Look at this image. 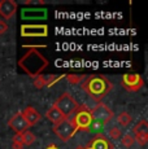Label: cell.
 <instances>
[{"label": "cell", "mask_w": 148, "mask_h": 149, "mask_svg": "<svg viewBox=\"0 0 148 149\" xmlns=\"http://www.w3.org/2000/svg\"><path fill=\"white\" fill-rule=\"evenodd\" d=\"M108 136H109V139H112V140L121 139V136H122L121 128H119V127H112L109 130V132H108Z\"/></svg>", "instance_id": "20"}, {"label": "cell", "mask_w": 148, "mask_h": 149, "mask_svg": "<svg viewBox=\"0 0 148 149\" xmlns=\"http://www.w3.org/2000/svg\"><path fill=\"white\" fill-rule=\"evenodd\" d=\"M22 135V141H24V145H31L34 141H35V135H34L31 131H25V132L21 134Z\"/></svg>", "instance_id": "17"}, {"label": "cell", "mask_w": 148, "mask_h": 149, "mask_svg": "<svg viewBox=\"0 0 148 149\" xmlns=\"http://www.w3.org/2000/svg\"><path fill=\"white\" fill-rule=\"evenodd\" d=\"M52 130H53V132L62 140V141H68V140H70L77 132V128L74 127V125L72 123V121H70L69 118L64 119V121H61L60 123H57V125H53Z\"/></svg>", "instance_id": "5"}, {"label": "cell", "mask_w": 148, "mask_h": 149, "mask_svg": "<svg viewBox=\"0 0 148 149\" xmlns=\"http://www.w3.org/2000/svg\"><path fill=\"white\" fill-rule=\"evenodd\" d=\"M12 148L13 149H24V141H22V135L21 134H16L13 137V143H12Z\"/></svg>", "instance_id": "21"}, {"label": "cell", "mask_w": 148, "mask_h": 149, "mask_svg": "<svg viewBox=\"0 0 148 149\" xmlns=\"http://www.w3.org/2000/svg\"><path fill=\"white\" fill-rule=\"evenodd\" d=\"M21 35L25 38H44L48 35L47 25H22Z\"/></svg>", "instance_id": "7"}, {"label": "cell", "mask_w": 148, "mask_h": 149, "mask_svg": "<svg viewBox=\"0 0 148 149\" xmlns=\"http://www.w3.org/2000/svg\"><path fill=\"white\" fill-rule=\"evenodd\" d=\"M81 87L92 100L100 102L101 99L112 91L113 84L107 77L98 74L84 78V81L81 83Z\"/></svg>", "instance_id": "1"}, {"label": "cell", "mask_w": 148, "mask_h": 149, "mask_svg": "<svg viewBox=\"0 0 148 149\" xmlns=\"http://www.w3.org/2000/svg\"><path fill=\"white\" fill-rule=\"evenodd\" d=\"M16 12H17V3L15 0L0 1V16H3V18L5 19L12 18Z\"/></svg>", "instance_id": "12"}, {"label": "cell", "mask_w": 148, "mask_h": 149, "mask_svg": "<svg viewBox=\"0 0 148 149\" xmlns=\"http://www.w3.org/2000/svg\"><path fill=\"white\" fill-rule=\"evenodd\" d=\"M78 149H83V147H79V148H78Z\"/></svg>", "instance_id": "28"}, {"label": "cell", "mask_w": 148, "mask_h": 149, "mask_svg": "<svg viewBox=\"0 0 148 149\" xmlns=\"http://www.w3.org/2000/svg\"><path fill=\"white\" fill-rule=\"evenodd\" d=\"M134 143H135V140H134V136L131 134H125L124 136H121V144L124 145V147L129 148L134 145Z\"/></svg>", "instance_id": "19"}, {"label": "cell", "mask_w": 148, "mask_h": 149, "mask_svg": "<svg viewBox=\"0 0 148 149\" xmlns=\"http://www.w3.org/2000/svg\"><path fill=\"white\" fill-rule=\"evenodd\" d=\"M134 140H135L139 145L143 147V145H146L147 141H148V134H139V135H135Z\"/></svg>", "instance_id": "23"}, {"label": "cell", "mask_w": 148, "mask_h": 149, "mask_svg": "<svg viewBox=\"0 0 148 149\" xmlns=\"http://www.w3.org/2000/svg\"><path fill=\"white\" fill-rule=\"evenodd\" d=\"M47 9L43 8H24L21 10L22 19H45L47 18Z\"/></svg>", "instance_id": "11"}, {"label": "cell", "mask_w": 148, "mask_h": 149, "mask_svg": "<svg viewBox=\"0 0 148 149\" xmlns=\"http://www.w3.org/2000/svg\"><path fill=\"white\" fill-rule=\"evenodd\" d=\"M53 105H55V107L64 114L65 118H70V117L74 114V111H75L79 107V104L77 102V100L68 92L62 93V95L56 100V102Z\"/></svg>", "instance_id": "4"}, {"label": "cell", "mask_w": 148, "mask_h": 149, "mask_svg": "<svg viewBox=\"0 0 148 149\" xmlns=\"http://www.w3.org/2000/svg\"><path fill=\"white\" fill-rule=\"evenodd\" d=\"M45 86V78L43 75H38L35 77V79H34V87L36 88H42Z\"/></svg>", "instance_id": "24"}, {"label": "cell", "mask_w": 148, "mask_h": 149, "mask_svg": "<svg viewBox=\"0 0 148 149\" xmlns=\"http://www.w3.org/2000/svg\"><path fill=\"white\" fill-rule=\"evenodd\" d=\"M121 84L126 91L136 92V91H139L143 87L144 81L139 74H125V75L122 77Z\"/></svg>", "instance_id": "8"}, {"label": "cell", "mask_w": 148, "mask_h": 149, "mask_svg": "<svg viewBox=\"0 0 148 149\" xmlns=\"http://www.w3.org/2000/svg\"><path fill=\"white\" fill-rule=\"evenodd\" d=\"M68 79V82L70 83V84H79V83H82L84 81V78H86V75H75V74H68V75H65Z\"/></svg>", "instance_id": "18"}, {"label": "cell", "mask_w": 148, "mask_h": 149, "mask_svg": "<svg viewBox=\"0 0 148 149\" xmlns=\"http://www.w3.org/2000/svg\"><path fill=\"white\" fill-rule=\"evenodd\" d=\"M45 149H59L57 147H56V145L55 144H50V145H48V147L47 148H45Z\"/></svg>", "instance_id": "27"}, {"label": "cell", "mask_w": 148, "mask_h": 149, "mask_svg": "<svg viewBox=\"0 0 148 149\" xmlns=\"http://www.w3.org/2000/svg\"><path fill=\"white\" fill-rule=\"evenodd\" d=\"M134 135H139V134H148V122L146 119H142L133 127Z\"/></svg>", "instance_id": "15"}, {"label": "cell", "mask_w": 148, "mask_h": 149, "mask_svg": "<svg viewBox=\"0 0 148 149\" xmlns=\"http://www.w3.org/2000/svg\"><path fill=\"white\" fill-rule=\"evenodd\" d=\"M62 78H65V74H62V75H60V77L50 75L48 78H45V86H47V87H51V86H53L55 83H57L60 79H62Z\"/></svg>", "instance_id": "22"}, {"label": "cell", "mask_w": 148, "mask_h": 149, "mask_svg": "<svg viewBox=\"0 0 148 149\" xmlns=\"http://www.w3.org/2000/svg\"><path fill=\"white\" fill-rule=\"evenodd\" d=\"M8 125H9V127L13 128L17 134H22L29 130V125L25 121L24 116H22V111H18V113L13 114V117L9 119Z\"/></svg>", "instance_id": "10"}, {"label": "cell", "mask_w": 148, "mask_h": 149, "mask_svg": "<svg viewBox=\"0 0 148 149\" xmlns=\"http://www.w3.org/2000/svg\"><path fill=\"white\" fill-rule=\"evenodd\" d=\"M72 123L74 125V127L77 128V131H86L90 132V126L92 123V117H91V110L86 107H78L74 114L72 116V118H69Z\"/></svg>", "instance_id": "3"}, {"label": "cell", "mask_w": 148, "mask_h": 149, "mask_svg": "<svg viewBox=\"0 0 148 149\" xmlns=\"http://www.w3.org/2000/svg\"><path fill=\"white\" fill-rule=\"evenodd\" d=\"M83 149H114V144L105 135L98 134Z\"/></svg>", "instance_id": "9"}, {"label": "cell", "mask_w": 148, "mask_h": 149, "mask_svg": "<svg viewBox=\"0 0 148 149\" xmlns=\"http://www.w3.org/2000/svg\"><path fill=\"white\" fill-rule=\"evenodd\" d=\"M113 114L114 113L110 110V108L107 107L103 102H99V104L91 110L92 121L99 122V123H101V125H107V123L113 118Z\"/></svg>", "instance_id": "6"}, {"label": "cell", "mask_w": 148, "mask_h": 149, "mask_svg": "<svg viewBox=\"0 0 148 149\" xmlns=\"http://www.w3.org/2000/svg\"><path fill=\"white\" fill-rule=\"evenodd\" d=\"M117 121L122 127H127V126L133 122V117H131V114L127 113V111H122V113L117 117Z\"/></svg>", "instance_id": "16"}, {"label": "cell", "mask_w": 148, "mask_h": 149, "mask_svg": "<svg viewBox=\"0 0 148 149\" xmlns=\"http://www.w3.org/2000/svg\"><path fill=\"white\" fill-rule=\"evenodd\" d=\"M50 65L48 60L40 52H38V49L35 48H30L24 56L20 58L18 61V66L30 77H38L42 75V71Z\"/></svg>", "instance_id": "2"}, {"label": "cell", "mask_w": 148, "mask_h": 149, "mask_svg": "<svg viewBox=\"0 0 148 149\" xmlns=\"http://www.w3.org/2000/svg\"><path fill=\"white\" fill-rule=\"evenodd\" d=\"M22 116H24L25 121L27 122L29 127H31V126H34V125H36V123H38L42 119V114L39 113L36 109H34L33 107H27L24 111H22Z\"/></svg>", "instance_id": "13"}, {"label": "cell", "mask_w": 148, "mask_h": 149, "mask_svg": "<svg viewBox=\"0 0 148 149\" xmlns=\"http://www.w3.org/2000/svg\"><path fill=\"white\" fill-rule=\"evenodd\" d=\"M45 116H47V118L50 119L51 122L55 123V125H57V123H60L61 121H64V119H68V118H65V116L55 107V105H52V107L48 109Z\"/></svg>", "instance_id": "14"}, {"label": "cell", "mask_w": 148, "mask_h": 149, "mask_svg": "<svg viewBox=\"0 0 148 149\" xmlns=\"http://www.w3.org/2000/svg\"><path fill=\"white\" fill-rule=\"evenodd\" d=\"M7 30H8V25H7V22L3 21V19H0V34H4Z\"/></svg>", "instance_id": "26"}, {"label": "cell", "mask_w": 148, "mask_h": 149, "mask_svg": "<svg viewBox=\"0 0 148 149\" xmlns=\"http://www.w3.org/2000/svg\"><path fill=\"white\" fill-rule=\"evenodd\" d=\"M101 128H104V125H101V123H99V122H95V121H92V123H91V126H90V131L92 130V131H95V132L100 131Z\"/></svg>", "instance_id": "25"}]
</instances>
